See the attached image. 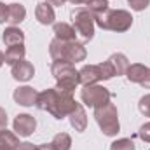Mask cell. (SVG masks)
Wrapping results in <instances>:
<instances>
[{
  "label": "cell",
  "instance_id": "obj_1",
  "mask_svg": "<svg viewBox=\"0 0 150 150\" xmlns=\"http://www.w3.org/2000/svg\"><path fill=\"white\" fill-rule=\"evenodd\" d=\"M75 105H77V101L74 100V94L70 91H65L59 87H51V89L38 93L37 101H35V107L38 110L49 112L58 120L68 117L70 112L75 108Z\"/></svg>",
  "mask_w": 150,
  "mask_h": 150
},
{
  "label": "cell",
  "instance_id": "obj_2",
  "mask_svg": "<svg viewBox=\"0 0 150 150\" xmlns=\"http://www.w3.org/2000/svg\"><path fill=\"white\" fill-rule=\"evenodd\" d=\"M49 54L54 61H67V63H79V61H84L87 52H86V47L77 42V40H59V38H54L51 40L49 44Z\"/></svg>",
  "mask_w": 150,
  "mask_h": 150
},
{
  "label": "cell",
  "instance_id": "obj_3",
  "mask_svg": "<svg viewBox=\"0 0 150 150\" xmlns=\"http://www.w3.org/2000/svg\"><path fill=\"white\" fill-rule=\"evenodd\" d=\"M94 23L101 28V30H110V32H127L133 25V16L127 11L122 9H107L101 14L94 16Z\"/></svg>",
  "mask_w": 150,
  "mask_h": 150
},
{
  "label": "cell",
  "instance_id": "obj_4",
  "mask_svg": "<svg viewBox=\"0 0 150 150\" xmlns=\"http://www.w3.org/2000/svg\"><path fill=\"white\" fill-rule=\"evenodd\" d=\"M94 119H96V122H98V126L105 136H117V133L120 131L117 107L112 101L105 103L103 107L94 108Z\"/></svg>",
  "mask_w": 150,
  "mask_h": 150
},
{
  "label": "cell",
  "instance_id": "obj_5",
  "mask_svg": "<svg viewBox=\"0 0 150 150\" xmlns=\"http://www.w3.org/2000/svg\"><path fill=\"white\" fill-rule=\"evenodd\" d=\"M51 74L56 79L59 89H65V91H70L74 93V89L79 86V72L75 70V67L72 63H67V61H54L51 65Z\"/></svg>",
  "mask_w": 150,
  "mask_h": 150
},
{
  "label": "cell",
  "instance_id": "obj_6",
  "mask_svg": "<svg viewBox=\"0 0 150 150\" xmlns=\"http://www.w3.org/2000/svg\"><path fill=\"white\" fill-rule=\"evenodd\" d=\"M70 18H72L75 32L86 42L94 37V25L96 23H94V16H93V12L89 9H82V7L75 9V11H72Z\"/></svg>",
  "mask_w": 150,
  "mask_h": 150
},
{
  "label": "cell",
  "instance_id": "obj_7",
  "mask_svg": "<svg viewBox=\"0 0 150 150\" xmlns=\"http://www.w3.org/2000/svg\"><path fill=\"white\" fill-rule=\"evenodd\" d=\"M80 98L87 107L98 108V107H103L105 103H108L112 100V93L103 86L93 84V86H84V89L80 91Z\"/></svg>",
  "mask_w": 150,
  "mask_h": 150
},
{
  "label": "cell",
  "instance_id": "obj_8",
  "mask_svg": "<svg viewBox=\"0 0 150 150\" xmlns=\"http://www.w3.org/2000/svg\"><path fill=\"white\" fill-rule=\"evenodd\" d=\"M37 127V120L30 113H19L14 119V131L19 136H30Z\"/></svg>",
  "mask_w": 150,
  "mask_h": 150
},
{
  "label": "cell",
  "instance_id": "obj_9",
  "mask_svg": "<svg viewBox=\"0 0 150 150\" xmlns=\"http://www.w3.org/2000/svg\"><path fill=\"white\" fill-rule=\"evenodd\" d=\"M37 96H38V93L33 87H30V86H21L12 94L14 101L18 105H21V107H33L35 101H37Z\"/></svg>",
  "mask_w": 150,
  "mask_h": 150
},
{
  "label": "cell",
  "instance_id": "obj_10",
  "mask_svg": "<svg viewBox=\"0 0 150 150\" xmlns=\"http://www.w3.org/2000/svg\"><path fill=\"white\" fill-rule=\"evenodd\" d=\"M100 80H103V77L98 65H86L79 70V84L82 86H93Z\"/></svg>",
  "mask_w": 150,
  "mask_h": 150
},
{
  "label": "cell",
  "instance_id": "obj_11",
  "mask_svg": "<svg viewBox=\"0 0 150 150\" xmlns=\"http://www.w3.org/2000/svg\"><path fill=\"white\" fill-rule=\"evenodd\" d=\"M11 74H12V77H14L16 80L26 82V80H30V79L35 75V68H33V65H32L30 61L21 59V61H18L16 65H12Z\"/></svg>",
  "mask_w": 150,
  "mask_h": 150
},
{
  "label": "cell",
  "instance_id": "obj_12",
  "mask_svg": "<svg viewBox=\"0 0 150 150\" xmlns=\"http://www.w3.org/2000/svg\"><path fill=\"white\" fill-rule=\"evenodd\" d=\"M68 117H70V124H72V127L75 131H79V133L86 131V127H87V115H86V110H84V107L80 103L75 105V108L70 112Z\"/></svg>",
  "mask_w": 150,
  "mask_h": 150
},
{
  "label": "cell",
  "instance_id": "obj_13",
  "mask_svg": "<svg viewBox=\"0 0 150 150\" xmlns=\"http://www.w3.org/2000/svg\"><path fill=\"white\" fill-rule=\"evenodd\" d=\"M35 18H37L38 23H42V25H52L54 19H56V14H54L52 5L47 4V2L37 4V7H35Z\"/></svg>",
  "mask_w": 150,
  "mask_h": 150
},
{
  "label": "cell",
  "instance_id": "obj_14",
  "mask_svg": "<svg viewBox=\"0 0 150 150\" xmlns=\"http://www.w3.org/2000/svg\"><path fill=\"white\" fill-rule=\"evenodd\" d=\"M108 65H110V68H112L113 72V77L117 75H126V70H127V67H129V61H127V58L122 54V52H115L112 54L108 59Z\"/></svg>",
  "mask_w": 150,
  "mask_h": 150
},
{
  "label": "cell",
  "instance_id": "obj_15",
  "mask_svg": "<svg viewBox=\"0 0 150 150\" xmlns=\"http://www.w3.org/2000/svg\"><path fill=\"white\" fill-rule=\"evenodd\" d=\"M26 18V9L21 4H11L9 5V12H7V23H11V26L19 25L21 21H25Z\"/></svg>",
  "mask_w": 150,
  "mask_h": 150
},
{
  "label": "cell",
  "instance_id": "obj_16",
  "mask_svg": "<svg viewBox=\"0 0 150 150\" xmlns=\"http://www.w3.org/2000/svg\"><path fill=\"white\" fill-rule=\"evenodd\" d=\"M147 72H149V68H147L145 65H142V63H133V65L127 67V70H126V77H127L129 82L140 84V82L145 79Z\"/></svg>",
  "mask_w": 150,
  "mask_h": 150
},
{
  "label": "cell",
  "instance_id": "obj_17",
  "mask_svg": "<svg viewBox=\"0 0 150 150\" xmlns=\"http://www.w3.org/2000/svg\"><path fill=\"white\" fill-rule=\"evenodd\" d=\"M2 38H4V44H5L7 47H11V45H19V44L25 42V33H23L19 28H16V26H9V28H5Z\"/></svg>",
  "mask_w": 150,
  "mask_h": 150
},
{
  "label": "cell",
  "instance_id": "obj_18",
  "mask_svg": "<svg viewBox=\"0 0 150 150\" xmlns=\"http://www.w3.org/2000/svg\"><path fill=\"white\" fill-rule=\"evenodd\" d=\"M25 54H26V49H25L23 44H19V45H11V47L5 51V63L12 67V65H16L18 61L25 59Z\"/></svg>",
  "mask_w": 150,
  "mask_h": 150
},
{
  "label": "cell",
  "instance_id": "obj_19",
  "mask_svg": "<svg viewBox=\"0 0 150 150\" xmlns=\"http://www.w3.org/2000/svg\"><path fill=\"white\" fill-rule=\"evenodd\" d=\"M19 149V140L14 133L4 129L0 131V150H18Z\"/></svg>",
  "mask_w": 150,
  "mask_h": 150
},
{
  "label": "cell",
  "instance_id": "obj_20",
  "mask_svg": "<svg viewBox=\"0 0 150 150\" xmlns=\"http://www.w3.org/2000/svg\"><path fill=\"white\" fill-rule=\"evenodd\" d=\"M54 35H56V38H59V40L70 42V40H75L77 32H75L74 26H70L68 23H56L54 25Z\"/></svg>",
  "mask_w": 150,
  "mask_h": 150
},
{
  "label": "cell",
  "instance_id": "obj_21",
  "mask_svg": "<svg viewBox=\"0 0 150 150\" xmlns=\"http://www.w3.org/2000/svg\"><path fill=\"white\" fill-rule=\"evenodd\" d=\"M51 145H52L54 150H70L72 149V138H70L68 133H58L52 138Z\"/></svg>",
  "mask_w": 150,
  "mask_h": 150
},
{
  "label": "cell",
  "instance_id": "obj_22",
  "mask_svg": "<svg viewBox=\"0 0 150 150\" xmlns=\"http://www.w3.org/2000/svg\"><path fill=\"white\" fill-rule=\"evenodd\" d=\"M86 5L93 12V16H96V14H101L108 9V0H89Z\"/></svg>",
  "mask_w": 150,
  "mask_h": 150
},
{
  "label": "cell",
  "instance_id": "obj_23",
  "mask_svg": "<svg viewBox=\"0 0 150 150\" xmlns=\"http://www.w3.org/2000/svg\"><path fill=\"white\" fill-rule=\"evenodd\" d=\"M110 150H134V142L131 138H120V140H115Z\"/></svg>",
  "mask_w": 150,
  "mask_h": 150
},
{
  "label": "cell",
  "instance_id": "obj_24",
  "mask_svg": "<svg viewBox=\"0 0 150 150\" xmlns=\"http://www.w3.org/2000/svg\"><path fill=\"white\" fill-rule=\"evenodd\" d=\"M138 110L143 113L145 117H150V94H145L140 103H138Z\"/></svg>",
  "mask_w": 150,
  "mask_h": 150
},
{
  "label": "cell",
  "instance_id": "obj_25",
  "mask_svg": "<svg viewBox=\"0 0 150 150\" xmlns=\"http://www.w3.org/2000/svg\"><path fill=\"white\" fill-rule=\"evenodd\" d=\"M127 4L131 5L133 11H145L149 7L150 0H127Z\"/></svg>",
  "mask_w": 150,
  "mask_h": 150
},
{
  "label": "cell",
  "instance_id": "obj_26",
  "mask_svg": "<svg viewBox=\"0 0 150 150\" xmlns=\"http://www.w3.org/2000/svg\"><path fill=\"white\" fill-rule=\"evenodd\" d=\"M138 136L145 142V143H150V122H145L142 127H140V131H138Z\"/></svg>",
  "mask_w": 150,
  "mask_h": 150
},
{
  "label": "cell",
  "instance_id": "obj_27",
  "mask_svg": "<svg viewBox=\"0 0 150 150\" xmlns=\"http://www.w3.org/2000/svg\"><path fill=\"white\" fill-rule=\"evenodd\" d=\"M7 129V112L0 107V131Z\"/></svg>",
  "mask_w": 150,
  "mask_h": 150
},
{
  "label": "cell",
  "instance_id": "obj_28",
  "mask_svg": "<svg viewBox=\"0 0 150 150\" xmlns=\"http://www.w3.org/2000/svg\"><path fill=\"white\" fill-rule=\"evenodd\" d=\"M7 12H9V5H5V4L0 2V23L7 21Z\"/></svg>",
  "mask_w": 150,
  "mask_h": 150
},
{
  "label": "cell",
  "instance_id": "obj_29",
  "mask_svg": "<svg viewBox=\"0 0 150 150\" xmlns=\"http://www.w3.org/2000/svg\"><path fill=\"white\" fill-rule=\"evenodd\" d=\"M18 150H38L37 145L30 143V142H25V143H19V149Z\"/></svg>",
  "mask_w": 150,
  "mask_h": 150
},
{
  "label": "cell",
  "instance_id": "obj_30",
  "mask_svg": "<svg viewBox=\"0 0 150 150\" xmlns=\"http://www.w3.org/2000/svg\"><path fill=\"white\" fill-rule=\"evenodd\" d=\"M140 84H142L145 89H150V68H149V72H147V75H145V79H143Z\"/></svg>",
  "mask_w": 150,
  "mask_h": 150
},
{
  "label": "cell",
  "instance_id": "obj_31",
  "mask_svg": "<svg viewBox=\"0 0 150 150\" xmlns=\"http://www.w3.org/2000/svg\"><path fill=\"white\" fill-rule=\"evenodd\" d=\"M47 4H51V5H63L67 0H45Z\"/></svg>",
  "mask_w": 150,
  "mask_h": 150
},
{
  "label": "cell",
  "instance_id": "obj_32",
  "mask_svg": "<svg viewBox=\"0 0 150 150\" xmlns=\"http://www.w3.org/2000/svg\"><path fill=\"white\" fill-rule=\"evenodd\" d=\"M38 150H54L51 143H44V145H38Z\"/></svg>",
  "mask_w": 150,
  "mask_h": 150
},
{
  "label": "cell",
  "instance_id": "obj_33",
  "mask_svg": "<svg viewBox=\"0 0 150 150\" xmlns=\"http://www.w3.org/2000/svg\"><path fill=\"white\" fill-rule=\"evenodd\" d=\"M70 2H72L74 5H84V4H87L89 0H70Z\"/></svg>",
  "mask_w": 150,
  "mask_h": 150
},
{
  "label": "cell",
  "instance_id": "obj_34",
  "mask_svg": "<svg viewBox=\"0 0 150 150\" xmlns=\"http://www.w3.org/2000/svg\"><path fill=\"white\" fill-rule=\"evenodd\" d=\"M4 63H5V54H4V52L0 51V67H2Z\"/></svg>",
  "mask_w": 150,
  "mask_h": 150
}]
</instances>
